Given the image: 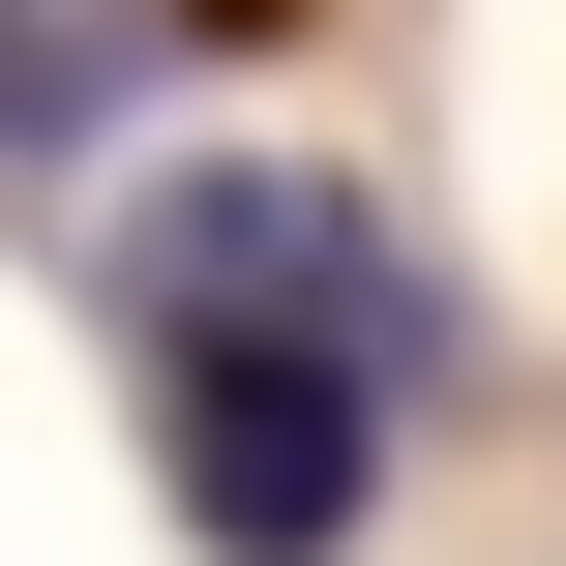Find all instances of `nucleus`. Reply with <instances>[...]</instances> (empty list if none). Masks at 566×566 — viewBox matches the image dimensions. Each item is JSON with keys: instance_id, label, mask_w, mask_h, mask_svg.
Masks as SVG:
<instances>
[{"instance_id": "nucleus-1", "label": "nucleus", "mask_w": 566, "mask_h": 566, "mask_svg": "<svg viewBox=\"0 0 566 566\" xmlns=\"http://www.w3.org/2000/svg\"><path fill=\"white\" fill-rule=\"evenodd\" d=\"M119 269H149V328H298V358H358L388 418L478 358V328L388 269V209H358V179H149V239H119Z\"/></svg>"}, {"instance_id": "nucleus-2", "label": "nucleus", "mask_w": 566, "mask_h": 566, "mask_svg": "<svg viewBox=\"0 0 566 566\" xmlns=\"http://www.w3.org/2000/svg\"><path fill=\"white\" fill-rule=\"evenodd\" d=\"M388 507V388L298 358V328H179V537L209 566H358Z\"/></svg>"}, {"instance_id": "nucleus-3", "label": "nucleus", "mask_w": 566, "mask_h": 566, "mask_svg": "<svg viewBox=\"0 0 566 566\" xmlns=\"http://www.w3.org/2000/svg\"><path fill=\"white\" fill-rule=\"evenodd\" d=\"M179 60H209L179 0H0V149H119Z\"/></svg>"}]
</instances>
